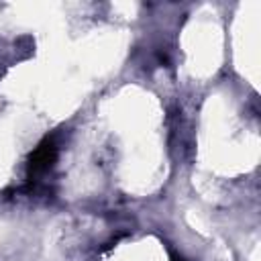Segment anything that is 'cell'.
I'll use <instances>...</instances> for the list:
<instances>
[{
  "mask_svg": "<svg viewBox=\"0 0 261 261\" xmlns=\"http://www.w3.org/2000/svg\"><path fill=\"white\" fill-rule=\"evenodd\" d=\"M57 159V145L53 139H45L37 145V149L31 153L29 161H27V177L31 181H37L39 177H43L55 163Z\"/></svg>",
  "mask_w": 261,
  "mask_h": 261,
  "instance_id": "obj_1",
  "label": "cell"
},
{
  "mask_svg": "<svg viewBox=\"0 0 261 261\" xmlns=\"http://www.w3.org/2000/svg\"><path fill=\"white\" fill-rule=\"evenodd\" d=\"M171 261H186L181 255H175V253H171Z\"/></svg>",
  "mask_w": 261,
  "mask_h": 261,
  "instance_id": "obj_2",
  "label": "cell"
}]
</instances>
